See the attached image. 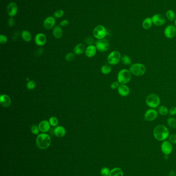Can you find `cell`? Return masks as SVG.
<instances>
[{"instance_id": "obj_38", "label": "cell", "mask_w": 176, "mask_h": 176, "mask_svg": "<svg viewBox=\"0 0 176 176\" xmlns=\"http://www.w3.org/2000/svg\"><path fill=\"white\" fill-rule=\"evenodd\" d=\"M7 37L5 35L3 34L0 35V43H1V44H5L7 42Z\"/></svg>"}, {"instance_id": "obj_15", "label": "cell", "mask_w": 176, "mask_h": 176, "mask_svg": "<svg viewBox=\"0 0 176 176\" xmlns=\"http://www.w3.org/2000/svg\"><path fill=\"white\" fill-rule=\"evenodd\" d=\"M34 41H35V44H36L37 46H43L46 43V36L43 33H38L35 36Z\"/></svg>"}, {"instance_id": "obj_37", "label": "cell", "mask_w": 176, "mask_h": 176, "mask_svg": "<svg viewBox=\"0 0 176 176\" xmlns=\"http://www.w3.org/2000/svg\"><path fill=\"white\" fill-rule=\"evenodd\" d=\"M120 84L118 82V81H115L110 84V88L113 90H117Z\"/></svg>"}, {"instance_id": "obj_40", "label": "cell", "mask_w": 176, "mask_h": 176, "mask_svg": "<svg viewBox=\"0 0 176 176\" xmlns=\"http://www.w3.org/2000/svg\"><path fill=\"white\" fill-rule=\"evenodd\" d=\"M169 114L170 116H174L176 114V107H172L170 108V109L169 110Z\"/></svg>"}, {"instance_id": "obj_45", "label": "cell", "mask_w": 176, "mask_h": 176, "mask_svg": "<svg viewBox=\"0 0 176 176\" xmlns=\"http://www.w3.org/2000/svg\"><path fill=\"white\" fill-rule=\"evenodd\" d=\"M43 48H39L37 50V51L36 52V55L41 56V54H43Z\"/></svg>"}, {"instance_id": "obj_44", "label": "cell", "mask_w": 176, "mask_h": 176, "mask_svg": "<svg viewBox=\"0 0 176 176\" xmlns=\"http://www.w3.org/2000/svg\"><path fill=\"white\" fill-rule=\"evenodd\" d=\"M19 36V33L18 32H16L15 33H14L13 36V38L12 39L13 40L15 41L16 40H17L18 37Z\"/></svg>"}, {"instance_id": "obj_20", "label": "cell", "mask_w": 176, "mask_h": 176, "mask_svg": "<svg viewBox=\"0 0 176 176\" xmlns=\"http://www.w3.org/2000/svg\"><path fill=\"white\" fill-rule=\"evenodd\" d=\"M66 133V129L64 127L62 126H57L54 128V134L58 138L64 137L65 136Z\"/></svg>"}, {"instance_id": "obj_34", "label": "cell", "mask_w": 176, "mask_h": 176, "mask_svg": "<svg viewBox=\"0 0 176 176\" xmlns=\"http://www.w3.org/2000/svg\"><path fill=\"white\" fill-rule=\"evenodd\" d=\"M64 15V11L63 10H58L54 12L53 17L55 18H60Z\"/></svg>"}, {"instance_id": "obj_28", "label": "cell", "mask_w": 176, "mask_h": 176, "mask_svg": "<svg viewBox=\"0 0 176 176\" xmlns=\"http://www.w3.org/2000/svg\"><path fill=\"white\" fill-rule=\"evenodd\" d=\"M112 69L111 66L108 65H102L101 68V72L103 74H108L112 72Z\"/></svg>"}, {"instance_id": "obj_2", "label": "cell", "mask_w": 176, "mask_h": 176, "mask_svg": "<svg viewBox=\"0 0 176 176\" xmlns=\"http://www.w3.org/2000/svg\"><path fill=\"white\" fill-rule=\"evenodd\" d=\"M51 143V139L49 134L46 133H41L37 135L36 144L39 149H46L50 146Z\"/></svg>"}, {"instance_id": "obj_43", "label": "cell", "mask_w": 176, "mask_h": 176, "mask_svg": "<svg viewBox=\"0 0 176 176\" xmlns=\"http://www.w3.org/2000/svg\"><path fill=\"white\" fill-rule=\"evenodd\" d=\"M69 24V21L67 20H63L60 21V26L62 27H65Z\"/></svg>"}, {"instance_id": "obj_19", "label": "cell", "mask_w": 176, "mask_h": 176, "mask_svg": "<svg viewBox=\"0 0 176 176\" xmlns=\"http://www.w3.org/2000/svg\"><path fill=\"white\" fill-rule=\"evenodd\" d=\"M38 127L40 131L42 133H46L50 130L51 125L49 121L43 120L39 123Z\"/></svg>"}, {"instance_id": "obj_18", "label": "cell", "mask_w": 176, "mask_h": 176, "mask_svg": "<svg viewBox=\"0 0 176 176\" xmlns=\"http://www.w3.org/2000/svg\"><path fill=\"white\" fill-rule=\"evenodd\" d=\"M118 94L122 97H126L130 94V89L126 84H120L117 89Z\"/></svg>"}, {"instance_id": "obj_5", "label": "cell", "mask_w": 176, "mask_h": 176, "mask_svg": "<svg viewBox=\"0 0 176 176\" xmlns=\"http://www.w3.org/2000/svg\"><path fill=\"white\" fill-rule=\"evenodd\" d=\"M161 103L160 98L157 94L151 93L147 96L146 98V103L148 107L152 109L159 107Z\"/></svg>"}, {"instance_id": "obj_17", "label": "cell", "mask_w": 176, "mask_h": 176, "mask_svg": "<svg viewBox=\"0 0 176 176\" xmlns=\"http://www.w3.org/2000/svg\"><path fill=\"white\" fill-rule=\"evenodd\" d=\"M97 49L94 45H88L85 48V54L86 57L88 58H92L94 57L97 53Z\"/></svg>"}, {"instance_id": "obj_26", "label": "cell", "mask_w": 176, "mask_h": 176, "mask_svg": "<svg viewBox=\"0 0 176 176\" xmlns=\"http://www.w3.org/2000/svg\"><path fill=\"white\" fill-rule=\"evenodd\" d=\"M169 109L165 106H160L158 108V112L160 115L165 116L169 113Z\"/></svg>"}, {"instance_id": "obj_9", "label": "cell", "mask_w": 176, "mask_h": 176, "mask_svg": "<svg viewBox=\"0 0 176 176\" xmlns=\"http://www.w3.org/2000/svg\"><path fill=\"white\" fill-rule=\"evenodd\" d=\"M172 144L169 141L165 140L161 144V150L163 154L165 155H169L172 153L173 150Z\"/></svg>"}, {"instance_id": "obj_31", "label": "cell", "mask_w": 176, "mask_h": 176, "mask_svg": "<svg viewBox=\"0 0 176 176\" xmlns=\"http://www.w3.org/2000/svg\"><path fill=\"white\" fill-rule=\"evenodd\" d=\"M49 122L51 126L53 127L57 126L58 124V120L56 117H51L49 120Z\"/></svg>"}, {"instance_id": "obj_4", "label": "cell", "mask_w": 176, "mask_h": 176, "mask_svg": "<svg viewBox=\"0 0 176 176\" xmlns=\"http://www.w3.org/2000/svg\"><path fill=\"white\" fill-rule=\"evenodd\" d=\"M129 71L132 75L135 76H142L146 72L145 65L141 63H135L132 64L129 67Z\"/></svg>"}, {"instance_id": "obj_12", "label": "cell", "mask_w": 176, "mask_h": 176, "mask_svg": "<svg viewBox=\"0 0 176 176\" xmlns=\"http://www.w3.org/2000/svg\"><path fill=\"white\" fill-rule=\"evenodd\" d=\"M18 8L15 2H12L8 4L7 7V12L10 17H14L18 13Z\"/></svg>"}, {"instance_id": "obj_13", "label": "cell", "mask_w": 176, "mask_h": 176, "mask_svg": "<svg viewBox=\"0 0 176 176\" xmlns=\"http://www.w3.org/2000/svg\"><path fill=\"white\" fill-rule=\"evenodd\" d=\"M151 19L153 24L157 26H160L164 25L166 22L165 18L162 15L160 14L154 15L151 17Z\"/></svg>"}, {"instance_id": "obj_21", "label": "cell", "mask_w": 176, "mask_h": 176, "mask_svg": "<svg viewBox=\"0 0 176 176\" xmlns=\"http://www.w3.org/2000/svg\"><path fill=\"white\" fill-rule=\"evenodd\" d=\"M53 35L54 38L56 39H60L62 38L63 34V31L60 26H56L53 29Z\"/></svg>"}, {"instance_id": "obj_3", "label": "cell", "mask_w": 176, "mask_h": 176, "mask_svg": "<svg viewBox=\"0 0 176 176\" xmlns=\"http://www.w3.org/2000/svg\"><path fill=\"white\" fill-rule=\"evenodd\" d=\"M132 78V74L128 69H124L118 72L117 81L120 84H126L130 82Z\"/></svg>"}, {"instance_id": "obj_14", "label": "cell", "mask_w": 176, "mask_h": 176, "mask_svg": "<svg viewBox=\"0 0 176 176\" xmlns=\"http://www.w3.org/2000/svg\"><path fill=\"white\" fill-rule=\"evenodd\" d=\"M55 23V18L52 16H49L45 19L43 22V25L46 29H50L54 28Z\"/></svg>"}, {"instance_id": "obj_33", "label": "cell", "mask_w": 176, "mask_h": 176, "mask_svg": "<svg viewBox=\"0 0 176 176\" xmlns=\"http://www.w3.org/2000/svg\"><path fill=\"white\" fill-rule=\"evenodd\" d=\"M36 87V83L35 81L33 80L28 81L27 84V89L29 90H34Z\"/></svg>"}, {"instance_id": "obj_30", "label": "cell", "mask_w": 176, "mask_h": 176, "mask_svg": "<svg viewBox=\"0 0 176 176\" xmlns=\"http://www.w3.org/2000/svg\"><path fill=\"white\" fill-rule=\"evenodd\" d=\"M167 123L169 125V126L172 129L176 128V119L174 117H169L167 120Z\"/></svg>"}, {"instance_id": "obj_10", "label": "cell", "mask_w": 176, "mask_h": 176, "mask_svg": "<svg viewBox=\"0 0 176 176\" xmlns=\"http://www.w3.org/2000/svg\"><path fill=\"white\" fill-rule=\"evenodd\" d=\"M158 115V111L155 109H148L144 114V119L148 122H152L157 119Z\"/></svg>"}, {"instance_id": "obj_1", "label": "cell", "mask_w": 176, "mask_h": 176, "mask_svg": "<svg viewBox=\"0 0 176 176\" xmlns=\"http://www.w3.org/2000/svg\"><path fill=\"white\" fill-rule=\"evenodd\" d=\"M153 135L156 140L163 142L169 138V131L165 125H158L153 129Z\"/></svg>"}, {"instance_id": "obj_22", "label": "cell", "mask_w": 176, "mask_h": 176, "mask_svg": "<svg viewBox=\"0 0 176 176\" xmlns=\"http://www.w3.org/2000/svg\"><path fill=\"white\" fill-rule=\"evenodd\" d=\"M85 48L84 45L82 43L77 44L74 48V52L75 55H81L85 53Z\"/></svg>"}, {"instance_id": "obj_41", "label": "cell", "mask_w": 176, "mask_h": 176, "mask_svg": "<svg viewBox=\"0 0 176 176\" xmlns=\"http://www.w3.org/2000/svg\"><path fill=\"white\" fill-rule=\"evenodd\" d=\"M15 23V21L13 17H10V19L8 21V24L10 27H13L14 26Z\"/></svg>"}, {"instance_id": "obj_32", "label": "cell", "mask_w": 176, "mask_h": 176, "mask_svg": "<svg viewBox=\"0 0 176 176\" xmlns=\"http://www.w3.org/2000/svg\"><path fill=\"white\" fill-rule=\"evenodd\" d=\"M31 132L35 135H38L40 130L39 129L38 125H32L31 127Z\"/></svg>"}, {"instance_id": "obj_23", "label": "cell", "mask_w": 176, "mask_h": 176, "mask_svg": "<svg viewBox=\"0 0 176 176\" xmlns=\"http://www.w3.org/2000/svg\"><path fill=\"white\" fill-rule=\"evenodd\" d=\"M21 36L22 40L25 42H30L32 39L31 33L27 30H24L22 31L21 34Z\"/></svg>"}, {"instance_id": "obj_27", "label": "cell", "mask_w": 176, "mask_h": 176, "mask_svg": "<svg viewBox=\"0 0 176 176\" xmlns=\"http://www.w3.org/2000/svg\"><path fill=\"white\" fill-rule=\"evenodd\" d=\"M166 17L169 21H173L176 19V14L174 10H169L166 12Z\"/></svg>"}, {"instance_id": "obj_11", "label": "cell", "mask_w": 176, "mask_h": 176, "mask_svg": "<svg viewBox=\"0 0 176 176\" xmlns=\"http://www.w3.org/2000/svg\"><path fill=\"white\" fill-rule=\"evenodd\" d=\"M164 34L167 38H174L176 35V26L172 25H167L165 29Z\"/></svg>"}, {"instance_id": "obj_8", "label": "cell", "mask_w": 176, "mask_h": 176, "mask_svg": "<svg viewBox=\"0 0 176 176\" xmlns=\"http://www.w3.org/2000/svg\"><path fill=\"white\" fill-rule=\"evenodd\" d=\"M95 46L97 50L101 52H105L110 48V43L105 39L98 40L95 43Z\"/></svg>"}, {"instance_id": "obj_35", "label": "cell", "mask_w": 176, "mask_h": 176, "mask_svg": "<svg viewBox=\"0 0 176 176\" xmlns=\"http://www.w3.org/2000/svg\"><path fill=\"white\" fill-rule=\"evenodd\" d=\"M75 54L74 53H68L65 56V60L68 62H71L74 59Z\"/></svg>"}, {"instance_id": "obj_6", "label": "cell", "mask_w": 176, "mask_h": 176, "mask_svg": "<svg viewBox=\"0 0 176 176\" xmlns=\"http://www.w3.org/2000/svg\"><path fill=\"white\" fill-rule=\"evenodd\" d=\"M93 36L97 40L105 39L108 34L106 28L102 25H99L95 27L93 30Z\"/></svg>"}, {"instance_id": "obj_25", "label": "cell", "mask_w": 176, "mask_h": 176, "mask_svg": "<svg viewBox=\"0 0 176 176\" xmlns=\"http://www.w3.org/2000/svg\"><path fill=\"white\" fill-rule=\"evenodd\" d=\"M153 23L151 18L147 17L144 20L142 23V26L145 29H149L152 26Z\"/></svg>"}, {"instance_id": "obj_7", "label": "cell", "mask_w": 176, "mask_h": 176, "mask_svg": "<svg viewBox=\"0 0 176 176\" xmlns=\"http://www.w3.org/2000/svg\"><path fill=\"white\" fill-rule=\"evenodd\" d=\"M121 58L122 55L120 52L117 51H113L108 54L107 57V61L110 65H117L121 61Z\"/></svg>"}, {"instance_id": "obj_24", "label": "cell", "mask_w": 176, "mask_h": 176, "mask_svg": "<svg viewBox=\"0 0 176 176\" xmlns=\"http://www.w3.org/2000/svg\"><path fill=\"white\" fill-rule=\"evenodd\" d=\"M108 176H124V172L119 167H115L110 170Z\"/></svg>"}, {"instance_id": "obj_46", "label": "cell", "mask_w": 176, "mask_h": 176, "mask_svg": "<svg viewBox=\"0 0 176 176\" xmlns=\"http://www.w3.org/2000/svg\"><path fill=\"white\" fill-rule=\"evenodd\" d=\"M169 176H176V172L174 170H171L169 174Z\"/></svg>"}, {"instance_id": "obj_47", "label": "cell", "mask_w": 176, "mask_h": 176, "mask_svg": "<svg viewBox=\"0 0 176 176\" xmlns=\"http://www.w3.org/2000/svg\"><path fill=\"white\" fill-rule=\"evenodd\" d=\"M175 26L176 27V19H175Z\"/></svg>"}, {"instance_id": "obj_36", "label": "cell", "mask_w": 176, "mask_h": 176, "mask_svg": "<svg viewBox=\"0 0 176 176\" xmlns=\"http://www.w3.org/2000/svg\"><path fill=\"white\" fill-rule=\"evenodd\" d=\"M110 170L108 167H103L101 170V174L102 176H108Z\"/></svg>"}, {"instance_id": "obj_16", "label": "cell", "mask_w": 176, "mask_h": 176, "mask_svg": "<svg viewBox=\"0 0 176 176\" xmlns=\"http://www.w3.org/2000/svg\"><path fill=\"white\" fill-rule=\"evenodd\" d=\"M0 103L3 107H9L11 105L12 100L10 96L7 94H1L0 96Z\"/></svg>"}, {"instance_id": "obj_42", "label": "cell", "mask_w": 176, "mask_h": 176, "mask_svg": "<svg viewBox=\"0 0 176 176\" xmlns=\"http://www.w3.org/2000/svg\"><path fill=\"white\" fill-rule=\"evenodd\" d=\"M85 42L88 45H93L94 43V39L92 38H91V37H88V38L86 39Z\"/></svg>"}, {"instance_id": "obj_39", "label": "cell", "mask_w": 176, "mask_h": 176, "mask_svg": "<svg viewBox=\"0 0 176 176\" xmlns=\"http://www.w3.org/2000/svg\"><path fill=\"white\" fill-rule=\"evenodd\" d=\"M169 141L171 143L176 144V134H172L169 136Z\"/></svg>"}, {"instance_id": "obj_29", "label": "cell", "mask_w": 176, "mask_h": 176, "mask_svg": "<svg viewBox=\"0 0 176 176\" xmlns=\"http://www.w3.org/2000/svg\"><path fill=\"white\" fill-rule=\"evenodd\" d=\"M121 61L124 65H132V60L131 58L127 55H124L122 56Z\"/></svg>"}]
</instances>
